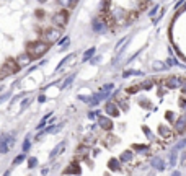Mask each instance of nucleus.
<instances>
[{
    "instance_id": "nucleus-32",
    "label": "nucleus",
    "mask_w": 186,
    "mask_h": 176,
    "mask_svg": "<svg viewBox=\"0 0 186 176\" xmlns=\"http://www.w3.org/2000/svg\"><path fill=\"white\" fill-rule=\"evenodd\" d=\"M8 98H11V92H7V93H2V95H0V104H2L3 101H7Z\"/></svg>"
},
{
    "instance_id": "nucleus-34",
    "label": "nucleus",
    "mask_w": 186,
    "mask_h": 176,
    "mask_svg": "<svg viewBox=\"0 0 186 176\" xmlns=\"http://www.w3.org/2000/svg\"><path fill=\"white\" fill-rule=\"evenodd\" d=\"M20 98H25V93H18L16 96H13V98H11V101H10V106L13 104V103H16V101H18Z\"/></svg>"
},
{
    "instance_id": "nucleus-17",
    "label": "nucleus",
    "mask_w": 186,
    "mask_h": 176,
    "mask_svg": "<svg viewBox=\"0 0 186 176\" xmlns=\"http://www.w3.org/2000/svg\"><path fill=\"white\" fill-rule=\"evenodd\" d=\"M56 2H57V5H59L61 8H66V10L72 8L74 5H75V3L72 2V0H56Z\"/></svg>"
},
{
    "instance_id": "nucleus-24",
    "label": "nucleus",
    "mask_w": 186,
    "mask_h": 176,
    "mask_svg": "<svg viewBox=\"0 0 186 176\" xmlns=\"http://www.w3.org/2000/svg\"><path fill=\"white\" fill-rule=\"evenodd\" d=\"M51 116H52V113H48V114H44V117L41 119V121H39V124H38V127H36V129H38V130H43L44 126H46V122H48V119H49Z\"/></svg>"
},
{
    "instance_id": "nucleus-27",
    "label": "nucleus",
    "mask_w": 186,
    "mask_h": 176,
    "mask_svg": "<svg viewBox=\"0 0 186 176\" xmlns=\"http://www.w3.org/2000/svg\"><path fill=\"white\" fill-rule=\"evenodd\" d=\"M31 101H33L31 98H23V101L20 103V113H21L23 109H26V108H28V106L31 104Z\"/></svg>"
},
{
    "instance_id": "nucleus-7",
    "label": "nucleus",
    "mask_w": 186,
    "mask_h": 176,
    "mask_svg": "<svg viewBox=\"0 0 186 176\" xmlns=\"http://www.w3.org/2000/svg\"><path fill=\"white\" fill-rule=\"evenodd\" d=\"M173 130L176 134H184L186 132V117L184 116H180L175 122H173Z\"/></svg>"
},
{
    "instance_id": "nucleus-43",
    "label": "nucleus",
    "mask_w": 186,
    "mask_h": 176,
    "mask_svg": "<svg viewBox=\"0 0 186 176\" xmlns=\"http://www.w3.org/2000/svg\"><path fill=\"white\" fill-rule=\"evenodd\" d=\"M72 2H74V3H77V2H78V0H72Z\"/></svg>"
},
{
    "instance_id": "nucleus-31",
    "label": "nucleus",
    "mask_w": 186,
    "mask_h": 176,
    "mask_svg": "<svg viewBox=\"0 0 186 176\" xmlns=\"http://www.w3.org/2000/svg\"><path fill=\"white\" fill-rule=\"evenodd\" d=\"M139 90H141V88H139V85H131V87H129V88H127V90H126V92H127V93H129V95H132V93H137V92H139Z\"/></svg>"
},
{
    "instance_id": "nucleus-42",
    "label": "nucleus",
    "mask_w": 186,
    "mask_h": 176,
    "mask_svg": "<svg viewBox=\"0 0 186 176\" xmlns=\"http://www.w3.org/2000/svg\"><path fill=\"white\" fill-rule=\"evenodd\" d=\"M10 173H11V170H8V171H7V173H5V174H3V176H8V174H10Z\"/></svg>"
},
{
    "instance_id": "nucleus-10",
    "label": "nucleus",
    "mask_w": 186,
    "mask_h": 176,
    "mask_svg": "<svg viewBox=\"0 0 186 176\" xmlns=\"http://www.w3.org/2000/svg\"><path fill=\"white\" fill-rule=\"evenodd\" d=\"M167 83V87L168 88H180V85H181V77H178V75H170L165 80Z\"/></svg>"
},
{
    "instance_id": "nucleus-11",
    "label": "nucleus",
    "mask_w": 186,
    "mask_h": 176,
    "mask_svg": "<svg viewBox=\"0 0 186 176\" xmlns=\"http://www.w3.org/2000/svg\"><path fill=\"white\" fill-rule=\"evenodd\" d=\"M104 111L108 113L109 116H119V108H118V104L114 103V101H108L106 103V106H104Z\"/></svg>"
},
{
    "instance_id": "nucleus-13",
    "label": "nucleus",
    "mask_w": 186,
    "mask_h": 176,
    "mask_svg": "<svg viewBox=\"0 0 186 176\" xmlns=\"http://www.w3.org/2000/svg\"><path fill=\"white\" fill-rule=\"evenodd\" d=\"M91 30L95 33H104V31H106V26H104V23L100 18H95V20H93V23H91Z\"/></svg>"
},
{
    "instance_id": "nucleus-36",
    "label": "nucleus",
    "mask_w": 186,
    "mask_h": 176,
    "mask_svg": "<svg viewBox=\"0 0 186 176\" xmlns=\"http://www.w3.org/2000/svg\"><path fill=\"white\" fill-rule=\"evenodd\" d=\"M180 88H181V92L186 95V78L181 77V85H180Z\"/></svg>"
},
{
    "instance_id": "nucleus-29",
    "label": "nucleus",
    "mask_w": 186,
    "mask_h": 176,
    "mask_svg": "<svg viewBox=\"0 0 186 176\" xmlns=\"http://www.w3.org/2000/svg\"><path fill=\"white\" fill-rule=\"evenodd\" d=\"M184 147H186V139H181V140H180L175 147H173V152H178V150L184 149Z\"/></svg>"
},
{
    "instance_id": "nucleus-37",
    "label": "nucleus",
    "mask_w": 186,
    "mask_h": 176,
    "mask_svg": "<svg viewBox=\"0 0 186 176\" xmlns=\"http://www.w3.org/2000/svg\"><path fill=\"white\" fill-rule=\"evenodd\" d=\"M98 114H100V111H90L88 113V119H95Z\"/></svg>"
},
{
    "instance_id": "nucleus-39",
    "label": "nucleus",
    "mask_w": 186,
    "mask_h": 176,
    "mask_svg": "<svg viewBox=\"0 0 186 176\" xmlns=\"http://www.w3.org/2000/svg\"><path fill=\"white\" fill-rule=\"evenodd\" d=\"M171 176H181V173H180V171H178V170H175V171H173V173H171Z\"/></svg>"
},
{
    "instance_id": "nucleus-16",
    "label": "nucleus",
    "mask_w": 186,
    "mask_h": 176,
    "mask_svg": "<svg viewBox=\"0 0 186 176\" xmlns=\"http://www.w3.org/2000/svg\"><path fill=\"white\" fill-rule=\"evenodd\" d=\"M26 160V153H20V155H16L15 158H13V162H11V168L13 166H18L20 163H23Z\"/></svg>"
},
{
    "instance_id": "nucleus-19",
    "label": "nucleus",
    "mask_w": 186,
    "mask_h": 176,
    "mask_svg": "<svg viewBox=\"0 0 186 176\" xmlns=\"http://www.w3.org/2000/svg\"><path fill=\"white\" fill-rule=\"evenodd\" d=\"M96 52V49L95 47H90V49H87L85 51V54H83V57H82V62H88L91 57H93V54Z\"/></svg>"
},
{
    "instance_id": "nucleus-8",
    "label": "nucleus",
    "mask_w": 186,
    "mask_h": 176,
    "mask_svg": "<svg viewBox=\"0 0 186 176\" xmlns=\"http://www.w3.org/2000/svg\"><path fill=\"white\" fill-rule=\"evenodd\" d=\"M96 122H98V127H101L104 130H111L113 129V121L109 119V116H98Z\"/></svg>"
},
{
    "instance_id": "nucleus-22",
    "label": "nucleus",
    "mask_w": 186,
    "mask_h": 176,
    "mask_svg": "<svg viewBox=\"0 0 186 176\" xmlns=\"http://www.w3.org/2000/svg\"><path fill=\"white\" fill-rule=\"evenodd\" d=\"M119 163H121V162L118 160V158H111V160L108 162V166L111 168L113 171H118V170H119Z\"/></svg>"
},
{
    "instance_id": "nucleus-25",
    "label": "nucleus",
    "mask_w": 186,
    "mask_h": 176,
    "mask_svg": "<svg viewBox=\"0 0 186 176\" xmlns=\"http://www.w3.org/2000/svg\"><path fill=\"white\" fill-rule=\"evenodd\" d=\"M8 150H10L8 144H7V142H5L2 137H0V153H2V155H5V153H8Z\"/></svg>"
},
{
    "instance_id": "nucleus-18",
    "label": "nucleus",
    "mask_w": 186,
    "mask_h": 176,
    "mask_svg": "<svg viewBox=\"0 0 186 176\" xmlns=\"http://www.w3.org/2000/svg\"><path fill=\"white\" fill-rule=\"evenodd\" d=\"M74 57H75V54H69V55H66V57H64V59H62V60L59 62V65H57V67H56V72H59V70L62 69V67H64V65H66V64H67V62H69V60H72Z\"/></svg>"
},
{
    "instance_id": "nucleus-35",
    "label": "nucleus",
    "mask_w": 186,
    "mask_h": 176,
    "mask_svg": "<svg viewBox=\"0 0 186 176\" xmlns=\"http://www.w3.org/2000/svg\"><path fill=\"white\" fill-rule=\"evenodd\" d=\"M78 100H80V101H83V103H90V100H91V96H85V95H78Z\"/></svg>"
},
{
    "instance_id": "nucleus-5",
    "label": "nucleus",
    "mask_w": 186,
    "mask_h": 176,
    "mask_svg": "<svg viewBox=\"0 0 186 176\" xmlns=\"http://www.w3.org/2000/svg\"><path fill=\"white\" fill-rule=\"evenodd\" d=\"M2 67L10 73V75H15V73H18V72L21 70L20 67H18V64H16V59H15V57H8L7 60L3 62Z\"/></svg>"
},
{
    "instance_id": "nucleus-28",
    "label": "nucleus",
    "mask_w": 186,
    "mask_h": 176,
    "mask_svg": "<svg viewBox=\"0 0 186 176\" xmlns=\"http://www.w3.org/2000/svg\"><path fill=\"white\" fill-rule=\"evenodd\" d=\"M36 165H38V158L36 157H30V158H28V168H30V170L36 168Z\"/></svg>"
},
{
    "instance_id": "nucleus-38",
    "label": "nucleus",
    "mask_w": 186,
    "mask_h": 176,
    "mask_svg": "<svg viewBox=\"0 0 186 176\" xmlns=\"http://www.w3.org/2000/svg\"><path fill=\"white\" fill-rule=\"evenodd\" d=\"M46 100L48 98H46V95H43V93L38 96V103H46Z\"/></svg>"
},
{
    "instance_id": "nucleus-20",
    "label": "nucleus",
    "mask_w": 186,
    "mask_h": 176,
    "mask_svg": "<svg viewBox=\"0 0 186 176\" xmlns=\"http://www.w3.org/2000/svg\"><path fill=\"white\" fill-rule=\"evenodd\" d=\"M75 80V73H70V75H69L67 78H66V80H64L62 83H61V90H66L67 87H69V85H70L72 82Z\"/></svg>"
},
{
    "instance_id": "nucleus-21",
    "label": "nucleus",
    "mask_w": 186,
    "mask_h": 176,
    "mask_svg": "<svg viewBox=\"0 0 186 176\" xmlns=\"http://www.w3.org/2000/svg\"><path fill=\"white\" fill-rule=\"evenodd\" d=\"M132 157H134V153H132V152H124L123 155L119 157V162H121V163L131 162V160H132Z\"/></svg>"
},
{
    "instance_id": "nucleus-41",
    "label": "nucleus",
    "mask_w": 186,
    "mask_h": 176,
    "mask_svg": "<svg viewBox=\"0 0 186 176\" xmlns=\"http://www.w3.org/2000/svg\"><path fill=\"white\" fill-rule=\"evenodd\" d=\"M98 60H100V57H95V59H91V64H96Z\"/></svg>"
},
{
    "instance_id": "nucleus-15",
    "label": "nucleus",
    "mask_w": 186,
    "mask_h": 176,
    "mask_svg": "<svg viewBox=\"0 0 186 176\" xmlns=\"http://www.w3.org/2000/svg\"><path fill=\"white\" fill-rule=\"evenodd\" d=\"M159 132H160V135H162V137H165V139H168V137H171L173 130H171L170 127H167V126H160V129H159Z\"/></svg>"
},
{
    "instance_id": "nucleus-3",
    "label": "nucleus",
    "mask_w": 186,
    "mask_h": 176,
    "mask_svg": "<svg viewBox=\"0 0 186 176\" xmlns=\"http://www.w3.org/2000/svg\"><path fill=\"white\" fill-rule=\"evenodd\" d=\"M51 21H52V26H57V28L67 26V23H69V10H66V8L57 10L56 13H52Z\"/></svg>"
},
{
    "instance_id": "nucleus-9",
    "label": "nucleus",
    "mask_w": 186,
    "mask_h": 176,
    "mask_svg": "<svg viewBox=\"0 0 186 176\" xmlns=\"http://www.w3.org/2000/svg\"><path fill=\"white\" fill-rule=\"evenodd\" d=\"M66 145H67V144H66V140L59 142V144H57V145L54 147V149L51 150V153H49V160H54L56 157H59L61 153H62L64 150H66Z\"/></svg>"
},
{
    "instance_id": "nucleus-33",
    "label": "nucleus",
    "mask_w": 186,
    "mask_h": 176,
    "mask_svg": "<svg viewBox=\"0 0 186 176\" xmlns=\"http://www.w3.org/2000/svg\"><path fill=\"white\" fill-rule=\"evenodd\" d=\"M134 150H136V152H147V150H149V147H147V145H141V144H137V145H134Z\"/></svg>"
},
{
    "instance_id": "nucleus-1",
    "label": "nucleus",
    "mask_w": 186,
    "mask_h": 176,
    "mask_svg": "<svg viewBox=\"0 0 186 176\" xmlns=\"http://www.w3.org/2000/svg\"><path fill=\"white\" fill-rule=\"evenodd\" d=\"M154 0H103L100 3L101 21L106 26H119L134 20L136 16L149 8Z\"/></svg>"
},
{
    "instance_id": "nucleus-2",
    "label": "nucleus",
    "mask_w": 186,
    "mask_h": 176,
    "mask_svg": "<svg viewBox=\"0 0 186 176\" xmlns=\"http://www.w3.org/2000/svg\"><path fill=\"white\" fill-rule=\"evenodd\" d=\"M49 46L51 44H48L46 41H33V43H30L26 46V52L33 57V60L34 59H41L43 55L49 51Z\"/></svg>"
},
{
    "instance_id": "nucleus-6",
    "label": "nucleus",
    "mask_w": 186,
    "mask_h": 176,
    "mask_svg": "<svg viewBox=\"0 0 186 176\" xmlns=\"http://www.w3.org/2000/svg\"><path fill=\"white\" fill-rule=\"evenodd\" d=\"M15 59H16V64H18L20 69H25V67H28L33 62V57L26 52V51H25V52H21V54H18Z\"/></svg>"
},
{
    "instance_id": "nucleus-40",
    "label": "nucleus",
    "mask_w": 186,
    "mask_h": 176,
    "mask_svg": "<svg viewBox=\"0 0 186 176\" xmlns=\"http://www.w3.org/2000/svg\"><path fill=\"white\" fill-rule=\"evenodd\" d=\"M184 160H186V152L181 153V162H184Z\"/></svg>"
},
{
    "instance_id": "nucleus-30",
    "label": "nucleus",
    "mask_w": 186,
    "mask_h": 176,
    "mask_svg": "<svg viewBox=\"0 0 186 176\" xmlns=\"http://www.w3.org/2000/svg\"><path fill=\"white\" fill-rule=\"evenodd\" d=\"M176 160H178V153L171 150V153H170V166H175Z\"/></svg>"
},
{
    "instance_id": "nucleus-23",
    "label": "nucleus",
    "mask_w": 186,
    "mask_h": 176,
    "mask_svg": "<svg viewBox=\"0 0 186 176\" xmlns=\"http://www.w3.org/2000/svg\"><path fill=\"white\" fill-rule=\"evenodd\" d=\"M30 149H31V140H30V137H28V139L23 140V144H21V152L23 153H28V152H30Z\"/></svg>"
},
{
    "instance_id": "nucleus-4",
    "label": "nucleus",
    "mask_w": 186,
    "mask_h": 176,
    "mask_svg": "<svg viewBox=\"0 0 186 176\" xmlns=\"http://www.w3.org/2000/svg\"><path fill=\"white\" fill-rule=\"evenodd\" d=\"M43 36H44V41L48 44H54V43H57L61 39L62 31H61V28H57V26H49V28L44 30Z\"/></svg>"
},
{
    "instance_id": "nucleus-26",
    "label": "nucleus",
    "mask_w": 186,
    "mask_h": 176,
    "mask_svg": "<svg viewBox=\"0 0 186 176\" xmlns=\"http://www.w3.org/2000/svg\"><path fill=\"white\" fill-rule=\"evenodd\" d=\"M152 85H154V80H150V78H149V80H144L141 85H139V88H142V90H150V88H152Z\"/></svg>"
},
{
    "instance_id": "nucleus-12",
    "label": "nucleus",
    "mask_w": 186,
    "mask_h": 176,
    "mask_svg": "<svg viewBox=\"0 0 186 176\" xmlns=\"http://www.w3.org/2000/svg\"><path fill=\"white\" fill-rule=\"evenodd\" d=\"M150 166H154L157 171H163V170L167 168V166H165V162L162 160L160 157H154L152 162H150Z\"/></svg>"
},
{
    "instance_id": "nucleus-14",
    "label": "nucleus",
    "mask_w": 186,
    "mask_h": 176,
    "mask_svg": "<svg viewBox=\"0 0 186 176\" xmlns=\"http://www.w3.org/2000/svg\"><path fill=\"white\" fill-rule=\"evenodd\" d=\"M66 174H80V166H78V163L69 165V168L66 170Z\"/></svg>"
}]
</instances>
